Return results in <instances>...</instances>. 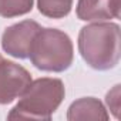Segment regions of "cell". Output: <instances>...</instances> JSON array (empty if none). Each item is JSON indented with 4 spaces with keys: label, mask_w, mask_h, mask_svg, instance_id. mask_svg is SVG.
I'll use <instances>...</instances> for the list:
<instances>
[{
    "label": "cell",
    "mask_w": 121,
    "mask_h": 121,
    "mask_svg": "<svg viewBox=\"0 0 121 121\" xmlns=\"http://www.w3.org/2000/svg\"><path fill=\"white\" fill-rule=\"evenodd\" d=\"M31 74L20 64L6 60H0V105H6L19 98L29 84Z\"/></svg>",
    "instance_id": "obj_4"
},
{
    "label": "cell",
    "mask_w": 121,
    "mask_h": 121,
    "mask_svg": "<svg viewBox=\"0 0 121 121\" xmlns=\"http://www.w3.org/2000/svg\"><path fill=\"white\" fill-rule=\"evenodd\" d=\"M105 103H107L108 108L112 111L114 117L118 118V110H120V84L114 86V88L107 93Z\"/></svg>",
    "instance_id": "obj_10"
},
{
    "label": "cell",
    "mask_w": 121,
    "mask_h": 121,
    "mask_svg": "<svg viewBox=\"0 0 121 121\" xmlns=\"http://www.w3.org/2000/svg\"><path fill=\"white\" fill-rule=\"evenodd\" d=\"M76 14L83 22H104L120 17V0H78Z\"/></svg>",
    "instance_id": "obj_6"
},
{
    "label": "cell",
    "mask_w": 121,
    "mask_h": 121,
    "mask_svg": "<svg viewBox=\"0 0 121 121\" xmlns=\"http://www.w3.org/2000/svg\"><path fill=\"white\" fill-rule=\"evenodd\" d=\"M110 114L107 112L104 104L95 97H83L71 103L67 110V120H103L107 121Z\"/></svg>",
    "instance_id": "obj_7"
},
{
    "label": "cell",
    "mask_w": 121,
    "mask_h": 121,
    "mask_svg": "<svg viewBox=\"0 0 121 121\" xmlns=\"http://www.w3.org/2000/svg\"><path fill=\"white\" fill-rule=\"evenodd\" d=\"M74 0H37L39 12L48 19H64L70 14Z\"/></svg>",
    "instance_id": "obj_8"
},
{
    "label": "cell",
    "mask_w": 121,
    "mask_h": 121,
    "mask_svg": "<svg viewBox=\"0 0 121 121\" xmlns=\"http://www.w3.org/2000/svg\"><path fill=\"white\" fill-rule=\"evenodd\" d=\"M34 0H0V16L4 19L19 17L30 13Z\"/></svg>",
    "instance_id": "obj_9"
},
{
    "label": "cell",
    "mask_w": 121,
    "mask_h": 121,
    "mask_svg": "<svg viewBox=\"0 0 121 121\" xmlns=\"http://www.w3.org/2000/svg\"><path fill=\"white\" fill-rule=\"evenodd\" d=\"M78 51L83 60L94 70L114 69L121 56L120 26L111 22H95L81 27Z\"/></svg>",
    "instance_id": "obj_1"
},
{
    "label": "cell",
    "mask_w": 121,
    "mask_h": 121,
    "mask_svg": "<svg viewBox=\"0 0 121 121\" xmlns=\"http://www.w3.org/2000/svg\"><path fill=\"white\" fill-rule=\"evenodd\" d=\"M66 97V87L60 78L41 77L31 80L19 103L7 114L9 120H50Z\"/></svg>",
    "instance_id": "obj_2"
},
{
    "label": "cell",
    "mask_w": 121,
    "mask_h": 121,
    "mask_svg": "<svg viewBox=\"0 0 121 121\" xmlns=\"http://www.w3.org/2000/svg\"><path fill=\"white\" fill-rule=\"evenodd\" d=\"M29 58L41 71L63 73L73 64V41L67 33L58 29L41 27L33 39Z\"/></svg>",
    "instance_id": "obj_3"
},
{
    "label": "cell",
    "mask_w": 121,
    "mask_h": 121,
    "mask_svg": "<svg viewBox=\"0 0 121 121\" xmlns=\"http://www.w3.org/2000/svg\"><path fill=\"white\" fill-rule=\"evenodd\" d=\"M41 26L34 20H23L9 26L2 34V48L14 58H29L30 46Z\"/></svg>",
    "instance_id": "obj_5"
},
{
    "label": "cell",
    "mask_w": 121,
    "mask_h": 121,
    "mask_svg": "<svg viewBox=\"0 0 121 121\" xmlns=\"http://www.w3.org/2000/svg\"><path fill=\"white\" fill-rule=\"evenodd\" d=\"M2 58H3V56H2V54H0V60H2Z\"/></svg>",
    "instance_id": "obj_11"
}]
</instances>
